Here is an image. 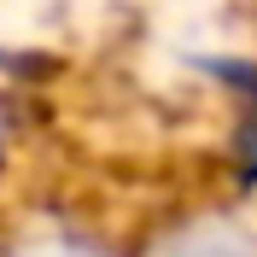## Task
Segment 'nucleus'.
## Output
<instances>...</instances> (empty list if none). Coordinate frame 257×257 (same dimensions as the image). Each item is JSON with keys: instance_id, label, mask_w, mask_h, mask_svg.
Here are the masks:
<instances>
[{"instance_id": "f257e3e1", "label": "nucleus", "mask_w": 257, "mask_h": 257, "mask_svg": "<svg viewBox=\"0 0 257 257\" xmlns=\"http://www.w3.org/2000/svg\"><path fill=\"white\" fill-rule=\"evenodd\" d=\"M152 257H257V234L234 216H187L152 245Z\"/></svg>"}]
</instances>
